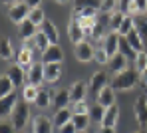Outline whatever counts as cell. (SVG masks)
Wrapping results in <instances>:
<instances>
[{
  "label": "cell",
  "mask_w": 147,
  "mask_h": 133,
  "mask_svg": "<svg viewBox=\"0 0 147 133\" xmlns=\"http://www.w3.org/2000/svg\"><path fill=\"white\" fill-rule=\"evenodd\" d=\"M139 78H141V74H139L135 68H127L125 72L113 76L109 87H111L113 91H127V89H133V87L137 85Z\"/></svg>",
  "instance_id": "cell-1"
},
{
  "label": "cell",
  "mask_w": 147,
  "mask_h": 133,
  "mask_svg": "<svg viewBox=\"0 0 147 133\" xmlns=\"http://www.w3.org/2000/svg\"><path fill=\"white\" fill-rule=\"evenodd\" d=\"M28 119H30V107L26 101H18V105L14 107L12 115H10V123L14 125V129L18 133H24L26 125H28Z\"/></svg>",
  "instance_id": "cell-2"
},
{
  "label": "cell",
  "mask_w": 147,
  "mask_h": 133,
  "mask_svg": "<svg viewBox=\"0 0 147 133\" xmlns=\"http://www.w3.org/2000/svg\"><path fill=\"white\" fill-rule=\"evenodd\" d=\"M28 14H30V6L26 4L24 0H20V2L12 4V6L8 8V16H10V20H12V22H16L18 26H20L26 18H28Z\"/></svg>",
  "instance_id": "cell-3"
},
{
  "label": "cell",
  "mask_w": 147,
  "mask_h": 133,
  "mask_svg": "<svg viewBox=\"0 0 147 133\" xmlns=\"http://www.w3.org/2000/svg\"><path fill=\"white\" fill-rule=\"evenodd\" d=\"M119 32H109L105 38H103V42H101V48L105 50V54L111 58V56H115V54H119Z\"/></svg>",
  "instance_id": "cell-4"
},
{
  "label": "cell",
  "mask_w": 147,
  "mask_h": 133,
  "mask_svg": "<svg viewBox=\"0 0 147 133\" xmlns=\"http://www.w3.org/2000/svg\"><path fill=\"white\" fill-rule=\"evenodd\" d=\"M133 111H135V119L139 123L141 129L147 127V95H139L135 105H133Z\"/></svg>",
  "instance_id": "cell-5"
},
{
  "label": "cell",
  "mask_w": 147,
  "mask_h": 133,
  "mask_svg": "<svg viewBox=\"0 0 147 133\" xmlns=\"http://www.w3.org/2000/svg\"><path fill=\"white\" fill-rule=\"evenodd\" d=\"M42 81H44V64H42V62H34L32 68H30L28 74H26V83L38 87Z\"/></svg>",
  "instance_id": "cell-6"
},
{
  "label": "cell",
  "mask_w": 147,
  "mask_h": 133,
  "mask_svg": "<svg viewBox=\"0 0 147 133\" xmlns=\"http://www.w3.org/2000/svg\"><path fill=\"white\" fill-rule=\"evenodd\" d=\"M16 105H18V93H16V91H12V93L6 95V97H0V119L12 115V111H14Z\"/></svg>",
  "instance_id": "cell-7"
},
{
  "label": "cell",
  "mask_w": 147,
  "mask_h": 133,
  "mask_svg": "<svg viewBox=\"0 0 147 133\" xmlns=\"http://www.w3.org/2000/svg\"><path fill=\"white\" fill-rule=\"evenodd\" d=\"M54 131V121L46 115H36L32 119V133H52Z\"/></svg>",
  "instance_id": "cell-8"
},
{
  "label": "cell",
  "mask_w": 147,
  "mask_h": 133,
  "mask_svg": "<svg viewBox=\"0 0 147 133\" xmlns=\"http://www.w3.org/2000/svg\"><path fill=\"white\" fill-rule=\"evenodd\" d=\"M6 76H8L10 81L14 83V87L26 85V72H24V68H22V66H18V64H12V66L8 68Z\"/></svg>",
  "instance_id": "cell-9"
},
{
  "label": "cell",
  "mask_w": 147,
  "mask_h": 133,
  "mask_svg": "<svg viewBox=\"0 0 147 133\" xmlns=\"http://www.w3.org/2000/svg\"><path fill=\"white\" fill-rule=\"evenodd\" d=\"M64 60V52L58 44H52L46 52L42 54V64H62Z\"/></svg>",
  "instance_id": "cell-10"
},
{
  "label": "cell",
  "mask_w": 147,
  "mask_h": 133,
  "mask_svg": "<svg viewBox=\"0 0 147 133\" xmlns=\"http://www.w3.org/2000/svg\"><path fill=\"white\" fill-rule=\"evenodd\" d=\"M94 54H96V48H94L88 40H84L82 44L76 46V58H78L80 62H90V60H94Z\"/></svg>",
  "instance_id": "cell-11"
},
{
  "label": "cell",
  "mask_w": 147,
  "mask_h": 133,
  "mask_svg": "<svg viewBox=\"0 0 147 133\" xmlns=\"http://www.w3.org/2000/svg\"><path fill=\"white\" fill-rule=\"evenodd\" d=\"M68 38H70V42H74L76 46L82 44V42L86 40V32H84V28L80 26L74 18L70 20V24H68Z\"/></svg>",
  "instance_id": "cell-12"
},
{
  "label": "cell",
  "mask_w": 147,
  "mask_h": 133,
  "mask_svg": "<svg viewBox=\"0 0 147 133\" xmlns=\"http://www.w3.org/2000/svg\"><path fill=\"white\" fill-rule=\"evenodd\" d=\"M86 93H88L86 81H74L72 83V87H70V99H72V103L84 101L86 99Z\"/></svg>",
  "instance_id": "cell-13"
},
{
  "label": "cell",
  "mask_w": 147,
  "mask_h": 133,
  "mask_svg": "<svg viewBox=\"0 0 147 133\" xmlns=\"http://www.w3.org/2000/svg\"><path fill=\"white\" fill-rule=\"evenodd\" d=\"M62 78V66L60 64H44V81L56 83Z\"/></svg>",
  "instance_id": "cell-14"
},
{
  "label": "cell",
  "mask_w": 147,
  "mask_h": 133,
  "mask_svg": "<svg viewBox=\"0 0 147 133\" xmlns=\"http://www.w3.org/2000/svg\"><path fill=\"white\" fill-rule=\"evenodd\" d=\"M127 58L125 56H121V54H115V56H111L109 58V62H107V66H109V70L113 72V74H121V72H125L127 70Z\"/></svg>",
  "instance_id": "cell-15"
},
{
  "label": "cell",
  "mask_w": 147,
  "mask_h": 133,
  "mask_svg": "<svg viewBox=\"0 0 147 133\" xmlns=\"http://www.w3.org/2000/svg\"><path fill=\"white\" fill-rule=\"evenodd\" d=\"M133 26H135V30H137V34L141 36L143 44L147 46V12L135 14V16H133Z\"/></svg>",
  "instance_id": "cell-16"
},
{
  "label": "cell",
  "mask_w": 147,
  "mask_h": 133,
  "mask_svg": "<svg viewBox=\"0 0 147 133\" xmlns=\"http://www.w3.org/2000/svg\"><path fill=\"white\" fill-rule=\"evenodd\" d=\"M105 87H107V76H105V72H96L92 76V81H90V91L99 93Z\"/></svg>",
  "instance_id": "cell-17"
},
{
  "label": "cell",
  "mask_w": 147,
  "mask_h": 133,
  "mask_svg": "<svg viewBox=\"0 0 147 133\" xmlns=\"http://www.w3.org/2000/svg\"><path fill=\"white\" fill-rule=\"evenodd\" d=\"M117 117H119V109L115 105L105 107V113H103V119H101V127H115Z\"/></svg>",
  "instance_id": "cell-18"
},
{
  "label": "cell",
  "mask_w": 147,
  "mask_h": 133,
  "mask_svg": "<svg viewBox=\"0 0 147 133\" xmlns=\"http://www.w3.org/2000/svg\"><path fill=\"white\" fill-rule=\"evenodd\" d=\"M98 103L101 107H111V105H115V91H113L109 85L98 93Z\"/></svg>",
  "instance_id": "cell-19"
},
{
  "label": "cell",
  "mask_w": 147,
  "mask_h": 133,
  "mask_svg": "<svg viewBox=\"0 0 147 133\" xmlns=\"http://www.w3.org/2000/svg\"><path fill=\"white\" fill-rule=\"evenodd\" d=\"M18 34H20V38H22V40H32V38L38 34V26H36V24H32V22L26 18L24 22L18 26Z\"/></svg>",
  "instance_id": "cell-20"
},
{
  "label": "cell",
  "mask_w": 147,
  "mask_h": 133,
  "mask_svg": "<svg viewBox=\"0 0 147 133\" xmlns=\"http://www.w3.org/2000/svg\"><path fill=\"white\" fill-rule=\"evenodd\" d=\"M52 103L58 107V109L68 107V103H72V99H70V89H58V91H54Z\"/></svg>",
  "instance_id": "cell-21"
},
{
  "label": "cell",
  "mask_w": 147,
  "mask_h": 133,
  "mask_svg": "<svg viewBox=\"0 0 147 133\" xmlns=\"http://www.w3.org/2000/svg\"><path fill=\"white\" fill-rule=\"evenodd\" d=\"M72 117H74V113H72V109H68V107H64V109H58L56 111V115H54V125L60 129V127H64L66 123H70L72 121Z\"/></svg>",
  "instance_id": "cell-22"
},
{
  "label": "cell",
  "mask_w": 147,
  "mask_h": 133,
  "mask_svg": "<svg viewBox=\"0 0 147 133\" xmlns=\"http://www.w3.org/2000/svg\"><path fill=\"white\" fill-rule=\"evenodd\" d=\"M42 32L46 34V38L50 40V44H58V40H60V32H58V28H56L54 22L44 20V24H42Z\"/></svg>",
  "instance_id": "cell-23"
},
{
  "label": "cell",
  "mask_w": 147,
  "mask_h": 133,
  "mask_svg": "<svg viewBox=\"0 0 147 133\" xmlns=\"http://www.w3.org/2000/svg\"><path fill=\"white\" fill-rule=\"evenodd\" d=\"M125 38H127L129 46H131V48H133V50H135L137 54H139V52H143L145 44H143V40H141V36L137 34V30H135V28H133V30H131V32H129V34H127Z\"/></svg>",
  "instance_id": "cell-24"
},
{
  "label": "cell",
  "mask_w": 147,
  "mask_h": 133,
  "mask_svg": "<svg viewBox=\"0 0 147 133\" xmlns=\"http://www.w3.org/2000/svg\"><path fill=\"white\" fill-rule=\"evenodd\" d=\"M52 97H54V89H40L38 91V97H36V105L38 107H50V103H52Z\"/></svg>",
  "instance_id": "cell-25"
},
{
  "label": "cell",
  "mask_w": 147,
  "mask_h": 133,
  "mask_svg": "<svg viewBox=\"0 0 147 133\" xmlns=\"http://www.w3.org/2000/svg\"><path fill=\"white\" fill-rule=\"evenodd\" d=\"M99 6H101V0H74V12H80L86 8L99 10Z\"/></svg>",
  "instance_id": "cell-26"
},
{
  "label": "cell",
  "mask_w": 147,
  "mask_h": 133,
  "mask_svg": "<svg viewBox=\"0 0 147 133\" xmlns=\"http://www.w3.org/2000/svg\"><path fill=\"white\" fill-rule=\"evenodd\" d=\"M32 64H34V56H32V50H28V48H22L20 52H18V66H22V68H32Z\"/></svg>",
  "instance_id": "cell-27"
},
{
  "label": "cell",
  "mask_w": 147,
  "mask_h": 133,
  "mask_svg": "<svg viewBox=\"0 0 147 133\" xmlns=\"http://www.w3.org/2000/svg\"><path fill=\"white\" fill-rule=\"evenodd\" d=\"M119 54H121V56H125L127 60H133V62H135V58H137V52L129 46L127 38H123V36L119 38Z\"/></svg>",
  "instance_id": "cell-28"
},
{
  "label": "cell",
  "mask_w": 147,
  "mask_h": 133,
  "mask_svg": "<svg viewBox=\"0 0 147 133\" xmlns=\"http://www.w3.org/2000/svg\"><path fill=\"white\" fill-rule=\"evenodd\" d=\"M12 42L4 36H0V60H10L12 58Z\"/></svg>",
  "instance_id": "cell-29"
},
{
  "label": "cell",
  "mask_w": 147,
  "mask_h": 133,
  "mask_svg": "<svg viewBox=\"0 0 147 133\" xmlns=\"http://www.w3.org/2000/svg\"><path fill=\"white\" fill-rule=\"evenodd\" d=\"M12 91H16V87H14V83L10 81V78H8V76H0V97L10 95Z\"/></svg>",
  "instance_id": "cell-30"
},
{
  "label": "cell",
  "mask_w": 147,
  "mask_h": 133,
  "mask_svg": "<svg viewBox=\"0 0 147 133\" xmlns=\"http://www.w3.org/2000/svg\"><path fill=\"white\" fill-rule=\"evenodd\" d=\"M28 20H30L32 24H36V26H42V24H44V20H46V16H44V10H42L40 6H38V8H30Z\"/></svg>",
  "instance_id": "cell-31"
},
{
  "label": "cell",
  "mask_w": 147,
  "mask_h": 133,
  "mask_svg": "<svg viewBox=\"0 0 147 133\" xmlns=\"http://www.w3.org/2000/svg\"><path fill=\"white\" fill-rule=\"evenodd\" d=\"M34 42H36V48H38L42 54H44V52L50 48V46H52V44H50V40L46 38V34H44L42 30H38V34L34 36Z\"/></svg>",
  "instance_id": "cell-32"
},
{
  "label": "cell",
  "mask_w": 147,
  "mask_h": 133,
  "mask_svg": "<svg viewBox=\"0 0 147 133\" xmlns=\"http://www.w3.org/2000/svg\"><path fill=\"white\" fill-rule=\"evenodd\" d=\"M125 16H127V14L121 12V10H117V12H113V14L109 16V28H111V32H117V30H119V26H121Z\"/></svg>",
  "instance_id": "cell-33"
},
{
  "label": "cell",
  "mask_w": 147,
  "mask_h": 133,
  "mask_svg": "<svg viewBox=\"0 0 147 133\" xmlns=\"http://www.w3.org/2000/svg\"><path fill=\"white\" fill-rule=\"evenodd\" d=\"M90 115H74L72 117V123L76 125V129L78 131H86L88 129V125H90Z\"/></svg>",
  "instance_id": "cell-34"
},
{
  "label": "cell",
  "mask_w": 147,
  "mask_h": 133,
  "mask_svg": "<svg viewBox=\"0 0 147 133\" xmlns=\"http://www.w3.org/2000/svg\"><path fill=\"white\" fill-rule=\"evenodd\" d=\"M107 34H105V28L101 22H96V26L92 28V32H90V38L92 40H96V42H103V38H105Z\"/></svg>",
  "instance_id": "cell-35"
},
{
  "label": "cell",
  "mask_w": 147,
  "mask_h": 133,
  "mask_svg": "<svg viewBox=\"0 0 147 133\" xmlns=\"http://www.w3.org/2000/svg\"><path fill=\"white\" fill-rule=\"evenodd\" d=\"M38 87L36 85H30V83H26L24 85V91H22V95H24V101H36V97H38Z\"/></svg>",
  "instance_id": "cell-36"
},
{
  "label": "cell",
  "mask_w": 147,
  "mask_h": 133,
  "mask_svg": "<svg viewBox=\"0 0 147 133\" xmlns=\"http://www.w3.org/2000/svg\"><path fill=\"white\" fill-rule=\"evenodd\" d=\"M133 28H135V26H133V16H129V14H127V16L123 18V22H121V26H119V30H117V32H119V36H123V38H125V36H127Z\"/></svg>",
  "instance_id": "cell-37"
},
{
  "label": "cell",
  "mask_w": 147,
  "mask_h": 133,
  "mask_svg": "<svg viewBox=\"0 0 147 133\" xmlns=\"http://www.w3.org/2000/svg\"><path fill=\"white\" fill-rule=\"evenodd\" d=\"M103 113H105V107H101L99 103H96V105L90 107V117L96 121V123H99L101 125V119H103Z\"/></svg>",
  "instance_id": "cell-38"
},
{
  "label": "cell",
  "mask_w": 147,
  "mask_h": 133,
  "mask_svg": "<svg viewBox=\"0 0 147 133\" xmlns=\"http://www.w3.org/2000/svg\"><path fill=\"white\" fill-rule=\"evenodd\" d=\"M135 70H137L139 74H143V72L147 70V54H145V50L137 54V58H135Z\"/></svg>",
  "instance_id": "cell-39"
},
{
  "label": "cell",
  "mask_w": 147,
  "mask_h": 133,
  "mask_svg": "<svg viewBox=\"0 0 147 133\" xmlns=\"http://www.w3.org/2000/svg\"><path fill=\"white\" fill-rule=\"evenodd\" d=\"M72 113L74 115H90V105L86 101H78V103H74Z\"/></svg>",
  "instance_id": "cell-40"
},
{
  "label": "cell",
  "mask_w": 147,
  "mask_h": 133,
  "mask_svg": "<svg viewBox=\"0 0 147 133\" xmlns=\"http://www.w3.org/2000/svg\"><path fill=\"white\" fill-rule=\"evenodd\" d=\"M94 60H96L98 64H101V66H103V64H107V62H109V56H107V54H105V50L99 46L98 50H96V54H94Z\"/></svg>",
  "instance_id": "cell-41"
},
{
  "label": "cell",
  "mask_w": 147,
  "mask_h": 133,
  "mask_svg": "<svg viewBox=\"0 0 147 133\" xmlns=\"http://www.w3.org/2000/svg\"><path fill=\"white\" fill-rule=\"evenodd\" d=\"M115 6H117V0H101V6H99V10L101 12H115Z\"/></svg>",
  "instance_id": "cell-42"
},
{
  "label": "cell",
  "mask_w": 147,
  "mask_h": 133,
  "mask_svg": "<svg viewBox=\"0 0 147 133\" xmlns=\"http://www.w3.org/2000/svg\"><path fill=\"white\" fill-rule=\"evenodd\" d=\"M80 16H98V10H92V8L80 10V12H76V16H74V18H80Z\"/></svg>",
  "instance_id": "cell-43"
},
{
  "label": "cell",
  "mask_w": 147,
  "mask_h": 133,
  "mask_svg": "<svg viewBox=\"0 0 147 133\" xmlns=\"http://www.w3.org/2000/svg\"><path fill=\"white\" fill-rule=\"evenodd\" d=\"M60 133H78V129H76V125L70 121V123H66L64 127H60Z\"/></svg>",
  "instance_id": "cell-44"
},
{
  "label": "cell",
  "mask_w": 147,
  "mask_h": 133,
  "mask_svg": "<svg viewBox=\"0 0 147 133\" xmlns=\"http://www.w3.org/2000/svg\"><path fill=\"white\" fill-rule=\"evenodd\" d=\"M133 2H135V6H137L139 14H143V12H147V0H133Z\"/></svg>",
  "instance_id": "cell-45"
},
{
  "label": "cell",
  "mask_w": 147,
  "mask_h": 133,
  "mask_svg": "<svg viewBox=\"0 0 147 133\" xmlns=\"http://www.w3.org/2000/svg\"><path fill=\"white\" fill-rule=\"evenodd\" d=\"M14 125L12 123H0V133H14Z\"/></svg>",
  "instance_id": "cell-46"
},
{
  "label": "cell",
  "mask_w": 147,
  "mask_h": 133,
  "mask_svg": "<svg viewBox=\"0 0 147 133\" xmlns=\"http://www.w3.org/2000/svg\"><path fill=\"white\" fill-rule=\"evenodd\" d=\"M24 2H26V4H28V6H30V8H38L42 0H24Z\"/></svg>",
  "instance_id": "cell-47"
},
{
  "label": "cell",
  "mask_w": 147,
  "mask_h": 133,
  "mask_svg": "<svg viewBox=\"0 0 147 133\" xmlns=\"http://www.w3.org/2000/svg\"><path fill=\"white\" fill-rule=\"evenodd\" d=\"M99 133H115L113 127H99Z\"/></svg>",
  "instance_id": "cell-48"
},
{
  "label": "cell",
  "mask_w": 147,
  "mask_h": 133,
  "mask_svg": "<svg viewBox=\"0 0 147 133\" xmlns=\"http://www.w3.org/2000/svg\"><path fill=\"white\" fill-rule=\"evenodd\" d=\"M0 2H2V4H6V6L10 8L12 4H16V2H20V0H0Z\"/></svg>",
  "instance_id": "cell-49"
},
{
  "label": "cell",
  "mask_w": 147,
  "mask_h": 133,
  "mask_svg": "<svg viewBox=\"0 0 147 133\" xmlns=\"http://www.w3.org/2000/svg\"><path fill=\"white\" fill-rule=\"evenodd\" d=\"M139 80H141V83H143V85L147 87V70L143 72V74H141V78H139Z\"/></svg>",
  "instance_id": "cell-50"
},
{
  "label": "cell",
  "mask_w": 147,
  "mask_h": 133,
  "mask_svg": "<svg viewBox=\"0 0 147 133\" xmlns=\"http://www.w3.org/2000/svg\"><path fill=\"white\" fill-rule=\"evenodd\" d=\"M56 2H60V4H66V2H68V0H56Z\"/></svg>",
  "instance_id": "cell-51"
},
{
  "label": "cell",
  "mask_w": 147,
  "mask_h": 133,
  "mask_svg": "<svg viewBox=\"0 0 147 133\" xmlns=\"http://www.w3.org/2000/svg\"><path fill=\"white\" fill-rule=\"evenodd\" d=\"M135 133H145V131H143V129H139V131H135Z\"/></svg>",
  "instance_id": "cell-52"
},
{
  "label": "cell",
  "mask_w": 147,
  "mask_h": 133,
  "mask_svg": "<svg viewBox=\"0 0 147 133\" xmlns=\"http://www.w3.org/2000/svg\"><path fill=\"white\" fill-rule=\"evenodd\" d=\"M82 133H90V131H82Z\"/></svg>",
  "instance_id": "cell-53"
}]
</instances>
